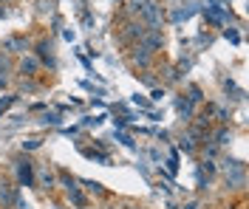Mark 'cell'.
<instances>
[{
  "mask_svg": "<svg viewBox=\"0 0 249 209\" xmlns=\"http://www.w3.org/2000/svg\"><path fill=\"white\" fill-rule=\"evenodd\" d=\"M3 51H6V54H23V57H26V51H29V40H26L23 34L6 37V40H3Z\"/></svg>",
  "mask_w": 249,
  "mask_h": 209,
  "instance_id": "obj_4",
  "label": "cell"
},
{
  "mask_svg": "<svg viewBox=\"0 0 249 209\" xmlns=\"http://www.w3.org/2000/svg\"><path fill=\"white\" fill-rule=\"evenodd\" d=\"M15 99H17V96H6V99H0V113H3V111H9V108L15 105Z\"/></svg>",
  "mask_w": 249,
  "mask_h": 209,
  "instance_id": "obj_18",
  "label": "cell"
},
{
  "mask_svg": "<svg viewBox=\"0 0 249 209\" xmlns=\"http://www.w3.org/2000/svg\"><path fill=\"white\" fill-rule=\"evenodd\" d=\"M227 142H232V130L230 128H221V130H215V136H213V145H227Z\"/></svg>",
  "mask_w": 249,
  "mask_h": 209,
  "instance_id": "obj_10",
  "label": "cell"
},
{
  "mask_svg": "<svg viewBox=\"0 0 249 209\" xmlns=\"http://www.w3.org/2000/svg\"><path fill=\"white\" fill-rule=\"evenodd\" d=\"M139 17L150 26V29H161V23H164V6H159V0H147V3L142 6Z\"/></svg>",
  "mask_w": 249,
  "mask_h": 209,
  "instance_id": "obj_1",
  "label": "cell"
},
{
  "mask_svg": "<svg viewBox=\"0 0 249 209\" xmlns=\"http://www.w3.org/2000/svg\"><path fill=\"white\" fill-rule=\"evenodd\" d=\"M0 3H12V0H0Z\"/></svg>",
  "mask_w": 249,
  "mask_h": 209,
  "instance_id": "obj_22",
  "label": "cell"
},
{
  "mask_svg": "<svg viewBox=\"0 0 249 209\" xmlns=\"http://www.w3.org/2000/svg\"><path fill=\"white\" fill-rule=\"evenodd\" d=\"M0 17H6V9H3V6H0Z\"/></svg>",
  "mask_w": 249,
  "mask_h": 209,
  "instance_id": "obj_20",
  "label": "cell"
},
{
  "mask_svg": "<svg viewBox=\"0 0 249 209\" xmlns=\"http://www.w3.org/2000/svg\"><path fill=\"white\" fill-rule=\"evenodd\" d=\"M85 187H88V190H91V193H96V195H102V193H105V190H102V184H99V181H85Z\"/></svg>",
  "mask_w": 249,
  "mask_h": 209,
  "instance_id": "obj_14",
  "label": "cell"
},
{
  "mask_svg": "<svg viewBox=\"0 0 249 209\" xmlns=\"http://www.w3.org/2000/svg\"><path fill=\"white\" fill-rule=\"evenodd\" d=\"M142 46H144V48H150L153 54L164 48V34H161V29H147L144 37H142Z\"/></svg>",
  "mask_w": 249,
  "mask_h": 209,
  "instance_id": "obj_5",
  "label": "cell"
},
{
  "mask_svg": "<svg viewBox=\"0 0 249 209\" xmlns=\"http://www.w3.org/2000/svg\"><path fill=\"white\" fill-rule=\"evenodd\" d=\"M65 193H68V201H71V204H74L77 209H85V207H88V198L82 195V190H79L77 184H74L71 190H65Z\"/></svg>",
  "mask_w": 249,
  "mask_h": 209,
  "instance_id": "obj_9",
  "label": "cell"
},
{
  "mask_svg": "<svg viewBox=\"0 0 249 209\" xmlns=\"http://www.w3.org/2000/svg\"><path fill=\"white\" fill-rule=\"evenodd\" d=\"M15 173H17V184H20V187H34V184H37V181H34V164H31L26 156L15 159Z\"/></svg>",
  "mask_w": 249,
  "mask_h": 209,
  "instance_id": "obj_2",
  "label": "cell"
},
{
  "mask_svg": "<svg viewBox=\"0 0 249 209\" xmlns=\"http://www.w3.org/2000/svg\"><path fill=\"white\" fill-rule=\"evenodd\" d=\"M62 119L60 116H57V113H46V116H43V125H60Z\"/></svg>",
  "mask_w": 249,
  "mask_h": 209,
  "instance_id": "obj_13",
  "label": "cell"
},
{
  "mask_svg": "<svg viewBox=\"0 0 249 209\" xmlns=\"http://www.w3.org/2000/svg\"><path fill=\"white\" fill-rule=\"evenodd\" d=\"M3 181H6V178H3V176H0V187H3Z\"/></svg>",
  "mask_w": 249,
  "mask_h": 209,
  "instance_id": "obj_21",
  "label": "cell"
},
{
  "mask_svg": "<svg viewBox=\"0 0 249 209\" xmlns=\"http://www.w3.org/2000/svg\"><path fill=\"white\" fill-rule=\"evenodd\" d=\"M51 9H54V0H40V15H51Z\"/></svg>",
  "mask_w": 249,
  "mask_h": 209,
  "instance_id": "obj_17",
  "label": "cell"
},
{
  "mask_svg": "<svg viewBox=\"0 0 249 209\" xmlns=\"http://www.w3.org/2000/svg\"><path fill=\"white\" fill-rule=\"evenodd\" d=\"M37 63L57 68V60H54V43H51V40H40V43H37Z\"/></svg>",
  "mask_w": 249,
  "mask_h": 209,
  "instance_id": "obj_3",
  "label": "cell"
},
{
  "mask_svg": "<svg viewBox=\"0 0 249 209\" xmlns=\"http://www.w3.org/2000/svg\"><path fill=\"white\" fill-rule=\"evenodd\" d=\"M34 181H40V190H54L57 187V176L51 173V167H37L34 170Z\"/></svg>",
  "mask_w": 249,
  "mask_h": 209,
  "instance_id": "obj_6",
  "label": "cell"
},
{
  "mask_svg": "<svg viewBox=\"0 0 249 209\" xmlns=\"http://www.w3.org/2000/svg\"><path fill=\"white\" fill-rule=\"evenodd\" d=\"M40 145H43L40 139H26V142H23V150H37Z\"/></svg>",
  "mask_w": 249,
  "mask_h": 209,
  "instance_id": "obj_16",
  "label": "cell"
},
{
  "mask_svg": "<svg viewBox=\"0 0 249 209\" xmlns=\"http://www.w3.org/2000/svg\"><path fill=\"white\" fill-rule=\"evenodd\" d=\"M130 60H133V65H139V68H147V65L153 63V51L144 48L142 43H136L133 51H130Z\"/></svg>",
  "mask_w": 249,
  "mask_h": 209,
  "instance_id": "obj_7",
  "label": "cell"
},
{
  "mask_svg": "<svg viewBox=\"0 0 249 209\" xmlns=\"http://www.w3.org/2000/svg\"><path fill=\"white\" fill-rule=\"evenodd\" d=\"M193 111H196V105H193V102H190V99H178V113H181V116H184V119H190V116H193Z\"/></svg>",
  "mask_w": 249,
  "mask_h": 209,
  "instance_id": "obj_11",
  "label": "cell"
},
{
  "mask_svg": "<svg viewBox=\"0 0 249 209\" xmlns=\"http://www.w3.org/2000/svg\"><path fill=\"white\" fill-rule=\"evenodd\" d=\"M224 37H227L230 43H238V34H235V32H227V34H224Z\"/></svg>",
  "mask_w": 249,
  "mask_h": 209,
  "instance_id": "obj_19",
  "label": "cell"
},
{
  "mask_svg": "<svg viewBox=\"0 0 249 209\" xmlns=\"http://www.w3.org/2000/svg\"><path fill=\"white\" fill-rule=\"evenodd\" d=\"M116 139H119V142H122V147H127V150H133V139H130V136H124V133H119V136H116Z\"/></svg>",
  "mask_w": 249,
  "mask_h": 209,
  "instance_id": "obj_15",
  "label": "cell"
},
{
  "mask_svg": "<svg viewBox=\"0 0 249 209\" xmlns=\"http://www.w3.org/2000/svg\"><path fill=\"white\" fill-rule=\"evenodd\" d=\"M187 91H190V96H187V99H190V102H193V105H198V102H201V88H198V85H190V88H187Z\"/></svg>",
  "mask_w": 249,
  "mask_h": 209,
  "instance_id": "obj_12",
  "label": "cell"
},
{
  "mask_svg": "<svg viewBox=\"0 0 249 209\" xmlns=\"http://www.w3.org/2000/svg\"><path fill=\"white\" fill-rule=\"evenodd\" d=\"M17 68H20V74H26V77H37V71H40V63H37V57H23Z\"/></svg>",
  "mask_w": 249,
  "mask_h": 209,
  "instance_id": "obj_8",
  "label": "cell"
}]
</instances>
